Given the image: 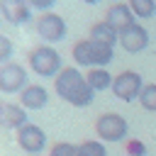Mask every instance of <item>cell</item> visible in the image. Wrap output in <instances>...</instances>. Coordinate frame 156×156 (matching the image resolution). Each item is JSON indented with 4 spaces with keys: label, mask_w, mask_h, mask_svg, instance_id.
I'll list each match as a JSON object with an SVG mask.
<instances>
[{
    "label": "cell",
    "mask_w": 156,
    "mask_h": 156,
    "mask_svg": "<svg viewBox=\"0 0 156 156\" xmlns=\"http://www.w3.org/2000/svg\"><path fill=\"white\" fill-rule=\"evenodd\" d=\"M29 5H32L34 10H41V12H46V10H51V7L56 5V0H29Z\"/></svg>",
    "instance_id": "21"
},
{
    "label": "cell",
    "mask_w": 156,
    "mask_h": 156,
    "mask_svg": "<svg viewBox=\"0 0 156 156\" xmlns=\"http://www.w3.org/2000/svg\"><path fill=\"white\" fill-rule=\"evenodd\" d=\"M34 32H37L46 44H54V41H61V39L66 37L68 27H66V22H63L61 15L46 10V12H41V15L37 17V22H34Z\"/></svg>",
    "instance_id": "6"
},
{
    "label": "cell",
    "mask_w": 156,
    "mask_h": 156,
    "mask_svg": "<svg viewBox=\"0 0 156 156\" xmlns=\"http://www.w3.org/2000/svg\"><path fill=\"white\" fill-rule=\"evenodd\" d=\"M49 102V90L39 83H29L22 93H20V105L24 110H41Z\"/></svg>",
    "instance_id": "13"
},
{
    "label": "cell",
    "mask_w": 156,
    "mask_h": 156,
    "mask_svg": "<svg viewBox=\"0 0 156 156\" xmlns=\"http://www.w3.org/2000/svg\"><path fill=\"white\" fill-rule=\"evenodd\" d=\"M71 56H73V61L78 66H85V68L102 66L105 68L115 58V51H112V46H105V44H100V41H95V39L88 37V39H80V41L73 44Z\"/></svg>",
    "instance_id": "2"
},
{
    "label": "cell",
    "mask_w": 156,
    "mask_h": 156,
    "mask_svg": "<svg viewBox=\"0 0 156 156\" xmlns=\"http://www.w3.org/2000/svg\"><path fill=\"white\" fill-rule=\"evenodd\" d=\"M27 110L22 105L15 102H0V129H20L22 124H27Z\"/></svg>",
    "instance_id": "12"
},
{
    "label": "cell",
    "mask_w": 156,
    "mask_h": 156,
    "mask_svg": "<svg viewBox=\"0 0 156 156\" xmlns=\"http://www.w3.org/2000/svg\"><path fill=\"white\" fill-rule=\"evenodd\" d=\"M78 156H107V149L98 139H85L78 144Z\"/></svg>",
    "instance_id": "17"
},
{
    "label": "cell",
    "mask_w": 156,
    "mask_h": 156,
    "mask_svg": "<svg viewBox=\"0 0 156 156\" xmlns=\"http://www.w3.org/2000/svg\"><path fill=\"white\" fill-rule=\"evenodd\" d=\"M141 88H144V80L136 71H122V73L115 76L110 90L115 93V98H119L124 102H132V100H139Z\"/></svg>",
    "instance_id": "7"
},
{
    "label": "cell",
    "mask_w": 156,
    "mask_h": 156,
    "mask_svg": "<svg viewBox=\"0 0 156 156\" xmlns=\"http://www.w3.org/2000/svg\"><path fill=\"white\" fill-rule=\"evenodd\" d=\"M95 132L100 141H122L129 132V124L117 112H105L95 119Z\"/></svg>",
    "instance_id": "4"
},
{
    "label": "cell",
    "mask_w": 156,
    "mask_h": 156,
    "mask_svg": "<svg viewBox=\"0 0 156 156\" xmlns=\"http://www.w3.org/2000/svg\"><path fill=\"white\" fill-rule=\"evenodd\" d=\"M85 78H88V83H90V88H93L95 93L112 88V80H115V76H110V71L102 68V66H98V68H88Z\"/></svg>",
    "instance_id": "15"
},
{
    "label": "cell",
    "mask_w": 156,
    "mask_h": 156,
    "mask_svg": "<svg viewBox=\"0 0 156 156\" xmlns=\"http://www.w3.org/2000/svg\"><path fill=\"white\" fill-rule=\"evenodd\" d=\"M127 2L139 20H149L156 15V0H127Z\"/></svg>",
    "instance_id": "16"
},
{
    "label": "cell",
    "mask_w": 156,
    "mask_h": 156,
    "mask_svg": "<svg viewBox=\"0 0 156 156\" xmlns=\"http://www.w3.org/2000/svg\"><path fill=\"white\" fill-rule=\"evenodd\" d=\"M0 20H2V15H0Z\"/></svg>",
    "instance_id": "25"
},
{
    "label": "cell",
    "mask_w": 156,
    "mask_h": 156,
    "mask_svg": "<svg viewBox=\"0 0 156 156\" xmlns=\"http://www.w3.org/2000/svg\"><path fill=\"white\" fill-rule=\"evenodd\" d=\"M49 156H78V146L71 141H56L49 149Z\"/></svg>",
    "instance_id": "19"
},
{
    "label": "cell",
    "mask_w": 156,
    "mask_h": 156,
    "mask_svg": "<svg viewBox=\"0 0 156 156\" xmlns=\"http://www.w3.org/2000/svg\"><path fill=\"white\" fill-rule=\"evenodd\" d=\"M105 22L112 24V27L122 34L124 29H129L132 24H136V15L132 12L129 2H112V5L107 7V12H105Z\"/></svg>",
    "instance_id": "10"
},
{
    "label": "cell",
    "mask_w": 156,
    "mask_h": 156,
    "mask_svg": "<svg viewBox=\"0 0 156 156\" xmlns=\"http://www.w3.org/2000/svg\"><path fill=\"white\" fill-rule=\"evenodd\" d=\"M83 2H88V5H98L100 0H83Z\"/></svg>",
    "instance_id": "23"
},
{
    "label": "cell",
    "mask_w": 156,
    "mask_h": 156,
    "mask_svg": "<svg viewBox=\"0 0 156 156\" xmlns=\"http://www.w3.org/2000/svg\"><path fill=\"white\" fill-rule=\"evenodd\" d=\"M127 151H129L132 156H144V144H141V141H129V144H127Z\"/></svg>",
    "instance_id": "22"
},
{
    "label": "cell",
    "mask_w": 156,
    "mask_h": 156,
    "mask_svg": "<svg viewBox=\"0 0 156 156\" xmlns=\"http://www.w3.org/2000/svg\"><path fill=\"white\" fill-rule=\"evenodd\" d=\"M27 156H41V154H27Z\"/></svg>",
    "instance_id": "24"
},
{
    "label": "cell",
    "mask_w": 156,
    "mask_h": 156,
    "mask_svg": "<svg viewBox=\"0 0 156 156\" xmlns=\"http://www.w3.org/2000/svg\"><path fill=\"white\" fill-rule=\"evenodd\" d=\"M17 146L24 154H41L46 149V132L39 124L27 122L17 129Z\"/></svg>",
    "instance_id": "8"
},
{
    "label": "cell",
    "mask_w": 156,
    "mask_h": 156,
    "mask_svg": "<svg viewBox=\"0 0 156 156\" xmlns=\"http://www.w3.org/2000/svg\"><path fill=\"white\" fill-rule=\"evenodd\" d=\"M139 102L144 110L156 112V83H144V88L139 93Z\"/></svg>",
    "instance_id": "18"
},
{
    "label": "cell",
    "mask_w": 156,
    "mask_h": 156,
    "mask_svg": "<svg viewBox=\"0 0 156 156\" xmlns=\"http://www.w3.org/2000/svg\"><path fill=\"white\" fill-rule=\"evenodd\" d=\"M119 46L129 54H139L149 46V32L141 24H132L129 29H124L119 34Z\"/></svg>",
    "instance_id": "11"
},
{
    "label": "cell",
    "mask_w": 156,
    "mask_h": 156,
    "mask_svg": "<svg viewBox=\"0 0 156 156\" xmlns=\"http://www.w3.org/2000/svg\"><path fill=\"white\" fill-rule=\"evenodd\" d=\"M32 10L29 0H0V15L10 24H27L32 20Z\"/></svg>",
    "instance_id": "9"
},
{
    "label": "cell",
    "mask_w": 156,
    "mask_h": 156,
    "mask_svg": "<svg viewBox=\"0 0 156 156\" xmlns=\"http://www.w3.org/2000/svg\"><path fill=\"white\" fill-rule=\"evenodd\" d=\"M27 85H29V80H27V68H24L22 63H17V61L0 63V93L15 95V93H22Z\"/></svg>",
    "instance_id": "5"
},
{
    "label": "cell",
    "mask_w": 156,
    "mask_h": 156,
    "mask_svg": "<svg viewBox=\"0 0 156 156\" xmlns=\"http://www.w3.org/2000/svg\"><path fill=\"white\" fill-rule=\"evenodd\" d=\"M12 51H15V46H12L10 37L0 34V63H7V61L12 58Z\"/></svg>",
    "instance_id": "20"
},
{
    "label": "cell",
    "mask_w": 156,
    "mask_h": 156,
    "mask_svg": "<svg viewBox=\"0 0 156 156\" xmlns=\"http://www.w3.org/2000/svg\"><path fill=\"white\" fill-rule=\"evenodd\" d=\"M27 61H29V68L41 78H56L61 73V68H63L61 66V54L51 44H37L29 51Z\"/></svg>",
    "instance_id": "3"
},
{
    "label": "cell",
    "mask_w": 156,
    "mask_h": 156,
    "mask_svg": "<svg viewBox=\"0 0 156 156\" xmlns=\"http://www.w3.org/2000/svg\"><path fill=\"white\" fill-rule=\"evenodd\" d=\"M90 39H95V41H100V44H105V46H112L115 49V44L119 41V32L112 27V24H107L105 20L102 22H95L93 27H90V34H88Z\"/></svg>",
    "instance_id": "14"
},
{
    "label": "cell",
    "mask_w": 156,
    "mask_h": 156,
    "mask_svg": "<svg viewBox=\"0 0 156 156\" xmlns=\"http://www.w3.org/2000/svg\"><path fill=\"white\" fill-rule=\"evenodd\" d=\"M54 90L61 100H66L73 107H88L95 100V90L90 88L85 73H80L76 66L61 68V73L54 78Z\"/></svg>",
    "instance_id": "1"
}]
</instances>
